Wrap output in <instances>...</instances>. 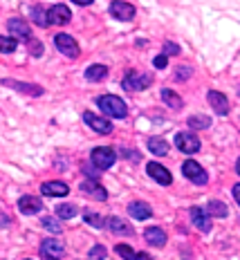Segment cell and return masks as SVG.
<instances>
[{
	"instance_id": "6da1fadb",
	"label": "cell",
	"mask_w": 240,
	"mask_h": 260,
	"mask_svg": "<svg viewBox=\"0 0 240 260\" xmlns=\"http://www.w3.org/2000/svg\"><path fill=\"white\" fill-rule=\"evenodd\" d=\"M97 104H99V108L106 112L108 117H114V119H124V117H126V112H128L126 104H124L119 96H114V94L99 96V99H97Z\"/></svg>"
},
{
	"instance_id": "603a6c76",
	"label": "cell",
	"mask_w": 240,
	"mask_h": 260,
	"mask_svg": "<svg viewBox=\"0 0 240 260\" xmlns=\"http://www.w3.org/2000/svg\"><path fill=\"white\" fill-rule=\"evenodd\" d=\"M206 213H209V215H216V218H227L229 209H227V204H225V202H218V200H211L209 207H206Z\"/></svg>"
},
{
	"instance_id": "4dcf8cb0",
	"label": "cell",
	"mask_w": 240,
	"mask_h": 260,
	"mask_svg": "<svg viewBox=\"0 0 240 260\" xmlns=\"http://www.w3.org/2000/svg\"><path fill=\"white\" fill-rule=\"evenodd\" d=\"M43 226H45L47 231H52V234H61V224H58L54 218H43Z\"/></svg>"
},
{
	"instance_id": "30bf717a",
	"label": "cell",
	"mask_w": 240,
	"mask_h": 260,
	"mask_svg": "<svg viewBox=\"0 0 240 260\" xmlns=\"http://www.w3.org/2000/svg\"><path fill=\"white\" fill-rule=\"evenodd\" d=\"M83 121L88 123V126H90L92 130H97V133H101V135L112 133V123L108 121V119L99 117V115H92V112H85V115H83Z\"/></svg>"
},
{
	"instance_id": "4fadbf2b",
	"label": "cell",
	"mask_w": 240,
	"mask_h": 260,
	"mask_svg": "<svg viewBox=\"0 0 240 260\" xmlns=\"http://www.w3.org/2000/svg\"><path fill=\"white\" fill-rule=\"evenodd\" d=\"M41 253L47 260H58L63 253V245L58 240H54V238H47V240L41 242Z\"/></svg>"
},
{
	"instance_id": "5b68a950",
	"label": "cell",
	"mask_w": 240,
	"mask_h": 260,
	"mask_svg": "<svg viewBox=\"0 0 240 260\" xmlns=\"http://www.w3.org/2000/svg\"><path fill=\"white\" fill-rule=\"evenodd\" d=\"M175 146L182 150V153L193 155V153H198L200 150V139L195 137L193 133H177L175 135Z\"/></svg>"
},
{
	"instance_id": "44dd1931",
	"label": "cell",
	"mask_w": 240,
	"mask_h": 260,
	"mask_svg": "<svg viewBox=\"0 0 240 260\" xmlns=\"http://www.w3.org/2000/svg\"><path fill=\"white\" fill-rule=\"evenodd\" d=\"M106 74H108V68H106V65H101V63L90 65V68L85 70V79H88V81H101Z\"/></svg>"
},
{
	"instance_id": "f546056e",
	"label": "cell",
	"mask_w": 240,
	"mask_h": 260,
	"mask_svg": "<svg viewBox=\"0 0 240 260\" xmlns=\"http://www.w3.org/2000/svg\"><path fill=\"white\" fill-rule=\"evenodd\" d=\"M83 218H85V222H88V224H92V226H95V229H103V226H106V220H103L101 215H95V213H90V211H88V213L83 215Z\"/></svg>"
},
{
	"instance_id": "d6986e66",
	"label": "cell",
	"mask_w": 240,
	"mask_h": 260,
	"mask_svg": "<svg viewBox=\"0 0 240 260\" xmlns=\"http://www.w3.org/2000/svg\"><path fill=\"white\" fill-rule=\"evenodd\" d=\"M128 213L133 215L135 220H148L153 215V211H151L148 204H144V202H130L128 204Z\"/></svg>"
},
{
	"instance_id": "277c9868",
	"label": "cell",
	"mask_w": 240,
	"mask_h": 260,
	"mask_svg": "<svg viewBox=\"0 0 240 260\" xmlns=\"http://www.w3.org/2000/svg\"><path fill=\"white\" fill-rule=\"evenodd\" d=\"M182 173H184V175H187L193 184H198V186H204V184L209 182V175H206V171L198 164V161H193V159H187V161H184V164H182Z\"/></svg>"
},
{
	"instance_id": "f1b7e54d",
	"label": "cell",
	"mask_w": 240,
	"mask_h": 260,
	"mask_svg": "<svg viewBox=\"0 0 240 260\" xmlns=\"http://www.w3.org/2000/svg\"><path fill=\"white\" fill-rule=\"evenodd\" d=\"M56 215L61 220H72L76 215V209L72 207V204H61V207H56Z\"/></svg>"
},
{
	"instance_id": "ac0fdd59",
	"label": "cell",
	"mask_w": 240,
	"mask_h": 260,
	"mask_svg": "<svg viewBox=\"0 0 240 260\" xmlns=\"http://www.w3.org/2000/svg\"><path fill=\"white\" fill-rule=\"evenodd\" d=\"M144 238H146V242L153 245V247H164L166 245V234L160 229V226H151V229H146Z\"/></svg>"
},
{
	"instance_id": "ba28073f",
	"label": "cell",
	"mask_w": 240,
	"mask_h": 260,
	"mask_svg": "<svg viewBox=\"0 0 240 260\" xmlns=\"http://www.w3.org/2000/svg\"><path fill=\"white\" fill-rule=\"evenodd\" d=\"M7 29L12 31V39H18V41H29L32 39L29 25H27L23 18H12L7 23Z\"/></svg>"
},
{
	"instance_id": "f35d334b",
	"label": "cell",
	"mask_w": 240,
	"mask_h": 260,
	"mask_svg": "<svg viewBox=\"0 0 240 260\" xmlns=\"http://www.w3.org/2000/svg\"><path fill=\"white\" fill-rule=\"evenodd\" d=\"M135 260H151V256H148V253H137Z\"/></svg>"
},
{
	"instance_id": "52a82bcc",
	"label": "cell",
	"mask_w": 240,
	"mask_h": 260,
	"mask_svg": "<svg viewBox=\"0 0 240 260\" xmlns=\"http://www.w3.org/2000/svg\"><path fill=\"white\" fill-rule=\"evenodd\" d=\"M146 171H148V175H151L157 184H162V186H168V184L173 182V175L168 173V169H164V166L157 164V161H151V164L146 166Z\"/></svg>"
},
{
	"instance_id": "ab89813d",
	"label": "cell",
	"mask_w": 240,
	"mask_h": 260,
	"mask_svg": "<svg viewBox=\"0 0 240 260\" xmlns=\"http://www.w3.org/2000/svg\"><path fill=\"white\" fill-rule=\"evenodd\" d=\"M236 171H238V175H240V159H238V164H236Z\"/></svg>"
},
{
	"instance_id": "7c38bea8",
	"label": "cell",
	"mask_w": 240,
	"mask_h": 260,
	"mask_svg": "<svg viewBox=\"0 0 240 260\" xmlns=\"http://www.w3.org/2000/svg\"><path fill=\"white\" fill-rule=\"evenodd\" d=\"M18 209H20V213H25V215H34L38 211H43V202L36 195H23V198L18 200Z\"/></svg>"
},
{
	"instance_id": "484cf974",
	"label": "cell",
	"mask_w": 240,
	"mask_h": 260,
	"mask_svg": "<svg viewBox=\"0 0 240 260\" xmlns=\"http://www.w3.org/2000/svg\"><path fill=\"white\" fill-rule=\"evenodd\" d=\"M189 126L195 128V130H204V128L211 126V119L204 117V115H193V117H189Z\"/></svg>"
},
{
	"instance_id": "e575fe53",
	"label": "cell",
	"mask_w": 240,
	"mask_h": 260,
	"mask_svg": "<svg viewBox=\"0 0 240 260\" xmlns=\"http://www.w3.org/2000/svg\"><path fill=\"white\" fill-rule=\"evenodd\" d=\"M171 54H179V47L175 43H166L164 45V56H171Z\"/></svg>"
},
{
	"instance_id": "83f0119b",
	"label": "cell",
	"mask_w": 240,
	"mask_h": 260,
	"mask_svg": "<svg viewBox=\"0 0 240 260\" xmlns=\"http://www.w3.org/2000/svg\"><path fill=\"white\" fill-rule=\"evenodd\" d=\"M16 39H12V36H0V52L3 54H12L16 50Z\"/></svg>"
},
{
	"instance_id": "836d02e7",
	"label": "cell",
	"mask_w": 240,
	"mask_h": 260,
	"mask_svg": "<svg viewBox=\"0 0 240 260\" xmlns=\"http://www.w3.org/2000/svg\"><path fill=\"white\" fill-rule=\"evenodd\" d=\"M29 52L34 54V56H41V54H43V45L38 41H32L29 43Z\"/></svg>"
},
{
	"instance_id": "9c48e42d",
	"label": "cell",
	"mask_w": 240,
	"mask_h": 260,
	"mask_svg": "<svg viewBox=\"0 0 240 260\" xmlns=\"http://www.w3.org/2000/svg\"><path fill=\"white\" fill-rule=\"evenodd\" d=\"M70 18H72V14H70V9L65 5H54L47 12V23L50 25H68Z\"/></svg>"
},
{
	"instance_id": "d590c367",
	"label": "cell",
	"mask_w": 240,
	"mask_h": 260,
	"mask_svg": "<svg viewBox=\"0 0 240 260\" xmlns=\"http://www.w3.org/2000/svg\"><path fill=\"white\" fill-rule=\"evenodd\" d=\"M166 61H168V58L164 56V54H160V56H155V61H153V63H155V68H166Z\"/></svg>"
},
{
	"instance_id": "cb8c5ba5",
	"label": "cell",
	"mask_w": 240,
	"mask_h": 260,
	"mask_svg": "<svg viewBox=\"0 0 240 260\" xmlns=\"http://www.w3.org/2000/svg\"><path fill=\"white\" fill-rule=\"evenodd\" d=\"M5 85H9V88H16V90H20V92H27V94H41V88H36V85H29V83H20V81H5Z\"/></svg>"
},
{
	"instance_id": "8992f818",
	"label": "cell",
	"mask_w": 240,
	"mask_h": 260,
	"mask_svg": "<svg viewBox=\"0 0 240 260\" xmlns=\"http://www.w3.org/2000/svg\"><path fill=\"white\" fill-rule=\"evenodd\" d=\"M54 43H56V47L61 50V54H65V56H70V58L79 56V45H76V41L72 39V36L56 34V36H54Z\"/></svg>"
},
{
	"instance_id": "8d00e7d4",
	"label": "cell",
	"mask_w": 240,
	"mask_h": 260,
	"mask_svg": "<svg viewBox=\"0 0 240 260\" xmlns=\"http://www.w3.org/2000/svg\"><path fill=\"white\" fill-rule=\"evenodd\" d=\"M191 74V68H182V70H177V79H187Z\"/></svg>"
},
{
	"instance_id": "7402d4cb",
	"label": "cell",
	"mask_w": 240,
	"mask_h": 260,
	"mask_svg": "<svg viewBox=\"0 0 240 260\" xmlns=\"http://www.w3.org/2000/svg\"><path fill=\"white\" fill-rule=\"evenodd\" d=\"M148 150L153 155L162 157V155L168 153V144L164 142V139H160V137H153V139H148Z\"/></svg>"
},
{
	"instance_id": "d4e9b609",
	"label": "cell",
	"mask_w": 240,
	"mask_h": 260,
	"mask_svg": "<svg viewBox=\"0 0 240 260\" xmlns=\"http://www.w3.org/2000/svg\"><path fill=\"white\" fill-rule=\"evenodd\" d=\"M162 99H164V104L168 108H173V110L182 108V99H179V94H175L173 90H162Z\"/></svg>"
},
{
	"instance_id": "1f68e13d",
	"label": "cell",
	"mask_w": 240,
	"mask_h": 260,
	"mask_svg": "<svg viewBox=\"0 0 240 260\" xmlns=\"http://www.w3.org/2000/svg\"><path fill=\"white\" fill-rule=\"evenodd\" d=\"M117 253L122 258H126V260H135V256H137V253H135L128 245H117Z\"/></svg>"
},
{
	"instance_id": "9a60e30c",
	"label": "cell",
	"mask_w": 240,
	"mask_h": 260,
	"mask_svg": "<svg viewBox=\"0 0 240 260\" xmlns=\"http://www.w3.org/2000/svg\"><path fill=\"white\" fill-rule=\"evenodd\" d=\"M191 222H193L200 231H211V215L206 213L204 209H200V207L191 209Z\"/></svg>"
},
{
	"instance_id": "7a4b0ae2",
	"label": "cell",
	"mask_w": 240,
	"mask_h": 260,
	"mask_svg": "<svg viewBox=\"0 0 240 260\" xmlns=\"http://www.w3.org/2000/svg\"><path fill=\"white\" fill-rule=\"evenodd\" d=\"M90 161L95 164V169L108 171L114 161H117V155H114V150L108 148V146H99V148H95L90 153Z\"/></svg>"
},
{
	"instance_id": "8fae6325",
	"label": "cell",
	"mask_w": 240,
	"mask_h": 260,
	"mask_svg": "<svg viewBox=\"0 0 240 260\" xmlns=\"http://www.w3.org/2000/svg\"><path fill=\"white\" fill-rule=\"evenodd\" d=\"M110 14L117 20H133L135 18V7L130 3H124V0H117V3L110 5Z\"/></svg>"
},
{
	"instance_id": "5bb4252c",
	"label": "cell",
	"mask_w": 240,
	"mask_h": 260,
	"mask_svg": "<svg viewBox=\"0 0 240 260\" xmlns=\"http://www.w3.org/2000/svg\"><path fill=\"white\" fill-rule=\"evenodd\" d=\"M41 193L47 198H65L70 193V186L65 182H45L41 186Z\"/></svg>"
},
{
	"instance_id": "4316f807",
	"label": "cell",
	"mask_w": 240,
	"mask_h": 260,
	"mask_svg": "<svg viewBox=\"0 0 240 260\" xmlns=\"http://www.w3.org/2000/svg\"><path fill=\"white\" fill-rule=\"evenodd\" d=\"M32 20H34V23H36L38 27L50 25V23H47V14L43 12L41 5H34V7H32Z\"/></svg>"
},
{
	"instance_id": "d6a6232c",
	"label": "cell",
	"mask_w": 240,
	"mask_h": 260,
	"mask_svg": "<svg viewBox=\"0 0 240 260\" xmlns=\"http://www.w3.org/2000/svg\"><path fill=\"white\" fill-rule=\"evenodd\" d=\"M106 247H101V245H97L95 249H92V251H90V260H103V258H106Z\"/></svg>"
},
{
	"instance_id": "74e56055",
	"label": "cell",
	"mask_w": 240,
	"mask_h": 260,
	"mask_svg": "<svg viewBox=\"0 0 240 260\" xmlns=\"http://www.w3.org/2000/svg\"><path fill=\"white\" fill-rule=\"evenodd\" d=\"M233 198H236V202L240 204V184H236V186H233Z\"/></svg>"
},
{
	"instance_id": "ffe728a7",
	"label": "cell",
	"mask_w": 240,
	"mask_h": 260,
	"mask_svg": "<svg viewBox=\"0 0 240 260\" xmlns=\"http://www.w3.org/2000/svg\"><path fill=\"white\" fill-rule=\"evenodd\" d=\"M106 224H108V229H112L114 234H119V236H130V234H133L130 224L126 220H122V218H108Z\"/></svg>"
},
{
	"instance_id": "3957f363",
	"label": "cell",
	"mask_w": 240,
	"mask_h": 260,
	"mask_svg": "<svg viewBox=\"0 0 240 260\" xmlns=\"http://www.w3.org/2000/svg\"><path fill=\"white\" fill-rule=\"evenodd\" d=\"M151 81H153L151 74H139V72H135V70H130L126 77H124L122 85H124L126 90H130V92H139V90H146V88H148Z\"/></svg>"
},
{
	"instance_id": "2e32d148",
	"label": "cell",
	"mask_w": 240,
	"mask_h": 260,
	"mask_svg": "<svg viewBox=\"0 0 240 260\" xmlns=\"http://www.w3.org/2000/svg\"><path fill=\"white\" fill-rule=\"evenodd\" d=\"M81 191H83L85 195H90V198L99 200V202H106L108 200V191L101 186V184H97L95 180H88V182L81 184Z\"/></svg>"
},
{
	"instance_id": "e0dca14e",
	"label": "cell",
	"mask_w": 240,
	"mask_h": 260,
	"mask_svg": "<svg viewBox=\"0 0 240 260\" xmlns=\"http://www.w3.org/2000/svg\"><path fill=\"white\" fill-rule=\"evenodd\" d=\"M209 104H211V108H214L218 115H227L229 112V101H227V96L222 94V92L211 90L209 92Z\"/></svg>"
}]
</instances>
